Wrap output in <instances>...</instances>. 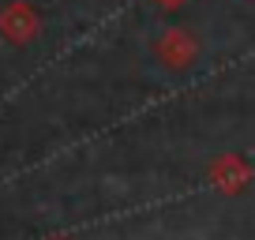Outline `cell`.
I'll use <instances>...</instances> for the list:
<instances>
[]
</instances>
